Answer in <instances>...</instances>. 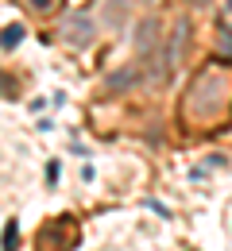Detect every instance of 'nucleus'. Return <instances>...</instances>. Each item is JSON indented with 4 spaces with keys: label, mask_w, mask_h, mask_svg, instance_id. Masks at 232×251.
Masks as SVG:
<instances>
[{
    "label": "nucleus",
    "mask_w": 232,
    "mask_h": 251,
    "mask_svg": "<svg viewBox=\"0 0 232 251\" xmlns=\"http://www.w3.org/2000/svg\"><path fill=\"white\" fill-rule=\"evenodd\" d=\"M128 12H132V8H128V0H112V4L104 0V12H101V20H104V27H108V31H116V27H124Z\"/></svg>",
    "instance_id": "7ed1b4c3"
},
{
    "label": "nucleus",
    "mask_w": 232,
    "mask_h": 251,
    "mask_svg": "<svg viewBox=\"0 0 232 251\" xmlns=\"http://www.w3.org/2000/svg\"><path fill=\"white\" fill-rule=\"evenodd\" d=\"M16 240H20V228H16V220H8L4 224V248L0 251H16Z\"/></svg>",
    "instance_id": "423d86ee"
},
{
    "label": "nucleus",
    "mask_w": 232,
    "mask_h": 251,
    "mask_svg": "<svg viewBox=\"0 0 232 251\" xmlns=\"http://www.w3.org/2000/svg\"><path fill=\"white\" fill-rule=\"evenodd\" d=\"M143 77H147L143 62H128V66H120V70H112L104 77V85H108V93H128L135 85H143Z\"/></svg>",
    "instance_id": "f03ea898"
},
{
    "label": "nucleus",
    "mask_w": 232,
    "mask_h": 251,
    "mask_svg": "<svg viewBox=\"0 0 232 251\" xmlns=\"http://www.w3.org/2000/svg\"><path fill=\"white\" fill-rule=\"evenodd\" d=\"M31 8H39V12H47V8H51V0H31Z\"/></svg>",
    "instance_id": "0eeeda50"
},
{
    "label": "nucleus",
    "mask_w": 232,
    "mask_h": 251,
    "mask_svg": "<svg viewBox=\"0 0 232 251\" xmlns=\"http://www.w3.org/2000/svg\"><path fill=\"white\" fill-rule=\"evenodd\" d=\"M58 31H62V39H66L70 47H77V50H85V47L97 39V27H93V20H89L85 12H70Z\"/></svg>",
    "instance_id": "f257e3e1"
},
{
    "label": "nucleus",
    "mask_w": 232,
    "mask_h": 251,
    "mask_svg": "<svg viewBox=\"0 0 232 251\" xmlns=\"http://www.w3.org/2000/svg\"><path fill=\"white\" fill-rule=\"evenodd\" d=\"M24 35H27L24 24H8V27L0 31V47H4V50H12V47H20V43H24Z\"/></svg>",
    "instance_id": "39448f33"
},
{
    "label": "nucleus",
    "mask_w": 232,
    "mask_h": 251,
    "mask_svg": "<svg viewBox=\"0 0 232 251\" xmlns=\"http://www.w3.org/2000/svg\"><path fill=\"white\" fill-rule=\"evenodd\" d=\"M132 39H135V50H139V54H147V50L159 43V24H155V20H143V24L135 27Z\"/></svg>",
    "instance_id": "20e7f679"
},
{
    "label": "nucleus",
    "mask_w": 232,
    "mask_h": 251,
    "mask_svg": "<svg viewBox=\"0 0 232 251\" xmlns=\"http://www.w3.org/2000/svg\"><path fill=\"white\" fill-rule=\"evenodd\" d=\"M194 4H198V8H205V4H213V0H194Z\"/></svg>",
    "instance_id": "6e6552de"
},
{
    "label": "nucleus",
    "mask_w": 232,
    "mask_h": 251,
    "mask_svg": "<svg viewBox=\"0 0 232 251\" xmlns=\"http://www.w3.org/2000/svg\"><path fill=\"white\" fill-rule=\"evenodd\" d=\"M225 8H229V12H232V0H225Z\"/></svg>",
    "instance_id": "1a4fd4ad"
},
{
    "label": "nucleus",
    "mask_w": 232,
    "mask_h": 251,
    "mask_svg": "<svg viewBox=\"0 0 232 251\" xmlns=\"http://www.w3.org/2000/svg\"><path fill=\"white\" fill-rule=\"evenodd\" d=\"M143 4H159V0H143Z\"/></svg>",
    "instance_id": "9d476101"
}]
</instances>
